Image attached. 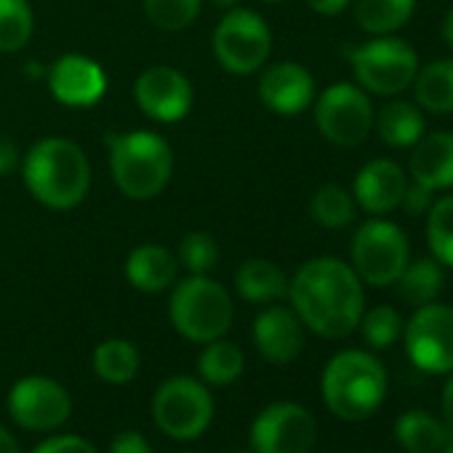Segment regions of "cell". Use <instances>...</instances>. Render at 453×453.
<instances>
[{
  "label": "cell",
  "instance_id": "cell-1",
  "mask_svg": "<svg viewBox=\"0 0 453 453\" xmlns=\"http://www.w3.org/2000/svg\"><path fill=\"white\" fill-rule=\"evenodd\" d=\"M288 299L304 328L323 339L349 336L365 312L363 280L352 265L336 257L304 262L288 280Z\"/></svg>",
  "mask_w": 453,
  "mask_h": 453
},
{
  "label": "cell",
  "instance_id": "cell-2",
  "mask_svg": "<svg viewBox=\"0 0 453 453\" xmlns=\"http://www.w3.org/2000/svg\"><path fill=\"white\" fill-rule=\"evenodd\" d=\"M22 176L30 195L54 211L81 205L91 187V165L86 152L62 136L38 142L25 157Z\"/></svg>",
  "mask_w": 453,
  "mask_h": 453
},
{
  "label": "cell",
  "instance_id": "cell-3",
  "mask_svg": "<svg viewBox=\"0 0 453 453\" xmlns=\"http://www.w3.org/2000/svg\"><path fill=\"white\" fill-rule=\"evenodd\" d=\"M320 392L336 418L363 421L373 416L387 397V371L376 355L365 349H344L328 360Z\"/></svg>",
  "mask_w": 453,
  "mask_h": 453
},
{
  "label": "cell",
  "instance_id": "cell-4",
  "mask_svg": "<svg viewBox=\"0 0 453 453\" xmlns=\"http://www.w3.org/2000/svg\"><path fill=\"white\" fill-rule=\"evenodd\" d=\"M110 171L118 189L131 200L157 197L173 173V152L160 134L126 131L107 136Z\"/></svg>",
  "mask_w": 453,
  "mask_h": 453
},
{
  "label": "cell",
  "instance_id": "cell-5",
  "mask_svg": "<svg viewBox=\"0 0 453 453\" xmlns=\"http://www.w3.org/2000/svg\"><path fill=\"white\" fill-rule=\"evenodd\" d=\"M171 326L195 344H208L221 339L233 326L235 304L226 288L208 275H189L173 283L168 299Z\"/></svg>",
  "mask_w": 453,
  "mask_h": 453
},
{
  "label": "cell",
  "instance_id": "cell-6",
  "mask_svg": "<svg viewBox=\"0 0 453 453\" xmlns=\"http://www.w3.org/2000/svg\"><path fill=\"white\" fill-rule=\"evenodd\" d=\"M349 259L363 283L387 288L397 283L400 273L411 262V243L395 221L373 216L357 226L349 243Z\"/></svg>",
  "mask_w": 453,
  "mask_h": 453
},
{
  "label": "cell",
  "instance_id": "cell-7",
  "mask_svg": "<svg viewBox=\"0 0 453 453\" xmlns=\"http://www.w3.org/2000/svg\"><path fill=\"white\" fill-rule=\"evenodd\" d=\"M347 59L357 86L376 96H400L413 86V78L421 67L413 46L395 35L373 38L347 51Z\"/></svg>",
  "mask_w": 453,
  "mask_h": 453
},
{
  "label": "cell",
  "instance_id": "cell-8",
  "mask_svg": "<svg viewBox=\"0 0 453 453\" xmlns=\"http://www.w3.org/2000/svg\"><path fill=\"white\" fill-rule=\"evenodd\" d=\"M152 418L157 429L179 442L200 437L213 421V397L200 379L171 376L152 395Z\"/></svg>",
  "mask_w": 453,
  "mask_h": 453
},
{
  "label": "cell",
  "instance_id": "cell-9",
  "mask_svg": "<svg viewBox=\"0 0 453 453\" xmlns=\"http://www.w3.org/2000/svg\"><path fill=\"white\" fill-rule=\"evenodd\" d=\"M273 33L251 9H230L213 30V57L233 75H251L270 59Z\"/></svg>",
  "mask_w": 453,
  "mask_h": 453
},
{
  "label": "cell",
  "instance_id": "cell-10",
  "mask_svg": "<svg viewBox=\"0 0 453 453\" xmlns=\"http://www.w3.org/2000/svg\"><path fill=\"white\" fill-rule=\"evenodd\" d=\"M371 96L355 83H334L315 99V126L336 147H357L373 131Z\"/></svg>",
  "mask_w": 453,
  "mask_h": 453
},
{
  "label": "cell",
  "instance_id": "cell-11",
  "mask_svg": "<svg viewBox=\"0 0 453 453\" xmlns=\"http://www.w3.org/2000/svg\"><path fill=\"white\" fill-rule=\"evenodd\" d=\"M403 342L411 363L426 373L453 371V307L429 302L416 307L403 328Z\"/></svg>",
  "mask_w": 453,
  "mask_h": 453
},
{
  "label": "cell",
  "instance_id": "cell-12",
  "mask_svg": "<svg viewBox=\"0 0 453 453\" xmlns=\"http://www.w3.org/2000/svg\"><path fill=\"white\" fill-rule=\"evenodd\" d=\"M315 440L318 421L299 403L267 405L249 429L254 453H310Z\"/></svg>",
  "mask_w": 453,
  "mask_h": 453
},
{
  "label": "cell",
  "instance_id": "cell-13",
  "mask_svg": "<svg viewBox=\"0 0 453 453\" xmlns=\"http://www.w3.org/2000/svg\"><path fill=\"white\" fill-rule=\"evenodd\" d=\"M9 413L27 432H54L73 416V397L57 379L25 376L9 392Z\"/></svg>",
  "mask_w": 453,
  "mask_h": 453
},
{
  "label": "cell",
  "instance_id": "cell-14",
  "mask_svg": "<svg viewBox=\"0 0 453 453\" xmlns=\"http://www.w3.org/2000/svg\"><path fill=\"white\" fill-rule=\"evenodd\" d=\"M139 110L157 123H176L192 110V83L184 73L168 65L147 67L134 86Z\"/></svg>",
  "mask_w": 453,
  "mask_h": 453
},
{
  "label": "cell",
  "instance_id": "cell-15",
  "mask_svg": "<svg viewBox=\"0 0 453 453\" xmlns=\"http://www.w3.org/2000/svg\"><path fill=\"white\" fill-rule=\"evenodd\" d=\"M49 88L65 107H91L107 91V75L99 62L83 54L59 57L49 67Z\"/></svg>",
  "mask_w": 453,
  "mask_h": 453
},
{
  "label": "cell",
  "instance_id": "cell-16",
  "mask_svg": "<svg viewBox=\"0 0 453 453\" xmlns=\"http://www.w3.org/2000/svg\"><path fill=\"white\" fill-rule=\"evenodd\" d=\"M408 181V171L400 163L389 157H373L357 171L352 181V197L365 213L387 216L400 208Z\"/></svg>",
  "mask_w": 453,
  "mask_h": 453
},
{
  "label": "cell",
  "instance_id": "cell-17",
  "mask_svg": "<svg viewBox=\"0 0 453 453\" xmlns=\"http://www.w3.org/2000/svg\"><path fill=\"white\" fill-rule=\"evenodd\" d=\"M259 99L275 115H302L315 102V78L299 62H278L262 73Z\"/></svg>",
  "mask_w": 453,
  "mask_h": 453
},
{
  "label": "cell",
  "instance_id": "cell-18",
  "mask_svg": "<svg viewBox=\"0 0 453 453\" xmlns=\"http://www.w3.org/2000/svg\"><path fill=\"white\" fill-rule=\"evenodd\" d=\"M304 323L291 307L270 304L254 320V344L267 363L288 365L304 349Z\"/></svg>",
  "mask_w": 453,
  "mask_h": 453
},
{
  "label": "cell",
  "instance_id": "cell-19",
  "mask_svg": "<svg viewBox=\"0 0 453 453\" xmlns=\"http://www.w3.org/2000/svg\"><path fill=\"white\" fill-rule=\"evenodd\" d=\"M408 179L437 189H453V131L424 134L408 157Z\"/></svg>",
  "mask_w": 453,
  "mask_h": 453
},
{
  "label": "cell",
  "instance_id": "cell-20",
  "mask_svg": "<svg viewBox=\"0 0 453 453\" xmlns=\"http://www.w3.org/2000/svg\"><path fill=\"white\" fill-rule=\"evenodd\" d=\"M179 259L155 243L136 246L126 259V280L142 294H163L176 283Z\"/></svg>",
  "mask_w": 453,
  "mask_h": 453
},
{
  "label": "cell",
  "instance_id": "cell-21",
  "mask_svg": "<svg viewBox=\"0 0 453 453\" xmlns=\"http://www.w3.org/2000/svg\"><path fill=\"white\" fill-rule=\"evenodd\" d=\"M373 128L387 147L411 150L426 134V120L416 102L395 99L373 115Z\"/></svg>",
  "mask_w": 453,
  "mask_h": 453
},
{
  "label": "cell",
  "instance_id": "cell-22",
  "mask_svg": "<svg viewBox=\"0 0 453 453\" xmlns=\"http://www.w3.org/2000/svg\"><path fill=\"white\" fill-rule=\"evenodd\" d=\"M395 440L408 453H440L453 445V429L426 411H405L395 424Z\"/></svg>",
  "mask_w": 453,
  "mask_h": 453
},
{
  "label": "cell",
  "instance_id": "cell-23",
  "mask_svg": "<svg viewBox=\"0 0 453 453\" xmlns=\"http://www.w3.org/2000/svg\"><path fill=\"white\" fill-rule=\"evenodd\" d=\"M238 294L251 304H273L283 296H288V278L286 273L262 257L246 259L235 273Z\"/></svg>",
  "mask_w": 453,
  "mask_h": 453
},
{
  "label": "cell",
  "instance_id": "cell-24",
  "mask_svg": "<svg viewBox=\"0 0 453 453\" xmlns=\"http://www.w3.org/2000/svg\"><path fill=\"white\" fill-rule=\"evenodd\" d=\"M411 88L421 112L453 115V57L418 67Z\"/></svg>",
  "mask_w": 453,
  "mask_h": 453
},
{
  "label": "cell",
  "instance_id": "cell-25",
  "mask_svg": "<svg viewBox=\"0 0 453 453\" xmlns=\"http://www.w3.org/2000/svg\"><path fill=\"white\" fill-rule=\"evenodd\" d=\"M416 12V0H355V22L363 33L381 38L403 30Z\"/></svg>",
  "mask_w": 453,
  "mask_h": 453
},
{
  "label": "cell",
  "instance_id": "cell-26",
  "mask_svg": "<svg viewBox=\"0 0 453 453\" xmlns=\"http://www.w3.org/2000/svg\"><path fill=\"white\" fill-rule=\"evenodd\" d=\"M442 283H445L442 265L437 259H432V257H418V259H411L405 265V270L400 273L395 286H397L405 304L424 307V304H429V302H434L440 296Z\"/></svg>",
  "mask_w": 453,
  "mask_h": 453
},
{
  "label": "cell",
  "instance_id": "cell-27",
  "mask_svg": "<svg viewBox=\"0 0 453 453\" xmlns=\"http://www.w3.org/2000/svg\"><path fill=\"white\" fill-rule=\"evenodd\" d=\"M243 368H246L243 349L238 344H233V342H224V339L208 342L205 349L197 357L200 381L208 384V387H230V384H235L243 376Z\"/></svg>",
  "mask_w": 453,
  "mask_h": 453
},
{
  "label": "cell",
  "instance_id": "cell-28",
  "mask_svg": "<svg viewBox=\"0 0 453 453\" xmlns=\"http://www.w3.org/2000/svg\"><path fill=\"white\" fill-rule=\"evenodd\" d=\"M94 371L104 384H128L139 373V349L126 339H104L94 349Z\"/></svg>",
  "mask_w": 453,
  "mask_h": 453
},
{
  "label": "cell",
  "instance_id": "cell-29",
  "mask_svg": "<svg viewBox=\"0 0 453 453\" xmlns=\"http://www.w3.org/2000/svg\"><path fill=\"white\" fill-rule=\"evenodd\" d=\"M357 203L352 192H347L339 184H323L312 200H310V216L315 224L326 226V230H344L355 221Z\"/></svg>",
  "mask_w": 453,
  "mask_h": 453
},
{
  "label": "cell",
  "instance_id": "cell-30",
  "mask_svg": "<svg viewBox=\"0 0 453 453\" xmlns=\"http://www.w3.org/2000/svg\"><path fill=\"white\" fill-rule=\"evenodd\" d=\"M426 246L432 259L453 270V195H442L426 213Z\"/></svg>",
  "mask_w": 453,
  "mask_h": 453
},
{
  "label": "cell",
  "instance_id": "cell-31",
  "mask_svg": "<svg viewBox=\"0 0 453 453\" xmlns=\"http://www.w3.org/2000/svg\"><path fill=\"white\" fill-rule=\"evenodd\" d=\"M35 17L27 0H0V51L17 54L33 38Z\"/></svg>",
  "mask_w": 453,
  "mask_h": 453
},
{
  "label": "cell",
  "instance_id": "cell-32",
  "mask_svg": "<svg viewBox=\"0 0 453 453\" xmlns=\"http://www.w3.org/2000/svg\"><path fill=\"white\" fill-rule=\"evenodd\" d=\"M142 4H144L147 19L157 30L179 33V30H187L197 19L203 0H142Z\"/></svg>",
  "mask_w": 453,
  "mask_h": 453
},
{
  "label": "cell",
  "instance_id": "cell-33",
  "mask_svg": "<svg viewBox=\"0 0 453 453\" xmlns=\"http://www.w3.org/2000/svg\"><path fill=\"white\" fill-rule=\"evenodd\" d=\"M363 339L371 349H389L400 336H403V320L395 307L379 304L368 312H363L360 326Z\"/></svg>",
  "mask_w": 453,
  "mask_h": 453
},
{
  "label": "cell",
  "instance_id": "cell-34",
  "mask_svg": "<svg viewBox=\"0 0 453 453\" xmlns=\"http://www.w3.org/2000/svg\"><path fill=\"white\" fill-rule=\"evenodd\" d=\"M179 265L189 275H208L219 265V246L208 233H187L179 243Z\"/></svg>",
  "mask_w": 453,
  "mask_h": 453
},
{
  "label": "cell",
  "instance_id": "cell-35",
  "mask_svg": "<svg viewBox=\"0 0 453 453\" xmlns=\"http://www.w3.org/2000/svg\"><path fill=\"white\" fill-rule=\"evenodd\" d=\"M33 453H99L94 442L81 434H54L33 448Z\"/></svg>",
  "mask_w": 453,
  "mask_h": 453
},
{
  "label": "cell",
  "instance_id": "cell-36",
  "mask_svg": "<svg viewBox=\"0 0 453 453\" xmlns=\"http://www.w3.org/2000/svg\"><path fill=\"white\" fill-rule=\"evenodd\" d=\"M432 203H434V192L429 187H424L418 181H408V189L403 195L400 208H405L408 216H426Z\"/></svg>",
  "mask_w": 453,
  "mask_h": 453
},
{
  "label": "cell",
  "instance_id": "cell-37",
  "mask_svg": "<svg viewBox=\"0 0 453 453\" xmlns=\"http://www.w3.org/2000/svg\"><path fill=\"white\" fill-rule=\"evenodd\" d=\"M110 453H155V450L142 432L126 429L115 434V440L110 442Z\"/></svg>",
  "mask_w": 453,
  "mask_h": 453
},
{
  "label": "cell",
  "instance_id": "cell-38",
  "mask_svg": "<svg viewBox=\"0 0 453 453\" xmlns=\"http://www.w3.org/2000/svg\"><path fill=\"white\" fill-rule=\"evenodd\" d=\"M19 168V150L9 136H0V176H9Z\"/></svg>",
  "mask_w": 453,
  "mask_h": 453
},
{
  "label": "cell",
  "instance_id": "cell-39",
  "mask_svg": "<svg viewBox=\"0 0 453 453\" xmlns=\"http://www.w3.org/2000/svg\"><path fill=\"white\" fill-rule=\"evenodd\" d=\"M304 4L320 17H336L352 4V0H304Z\"/></svg>",
  "mask_w": 453,
  "mask_h": 453
},
{
  "label": "cell",
  "instance_id": "cell-40",
  "mask_svg": "<svg viewBox=\"0 0 453 453\" xmlns=\"http://www.w3.org/2000/svg\"><path fill=\"white\" fill-rule=\"evenodd\" d=\"M453 373V371H450ZM442 418H445V424L453 429V376L448 379V384H445V389H442Z\"/></svg>",
  "mask_w": 453,
  "mask_h": 453
},
{
  "label": "cell",
  "instance_id": "cell-41",
  "mask_svg": "<svg viewBox=\"0 0 453 453\" xmlns=\"http://www.w3.org/2000/svg\"><path fill=\"white\" fill-rule=\"evenodd\" d=\"M0 453H22L17 437L6 426H0Z\"/></svg>",
  "mask_w": 453,
  "mask_h": 453
},
{
  "label": "cell",
  "instance_id": "cell-42",
  "mask_svg": "<svg viewBox=\"0 0 453 453\" xmlns=\"http://www.w3.org/2000/svg\"><path fill=\"white\" fill-rule=\"evenodd\" d=\"M440 33H442V41L448 43V49H453V6H450V9L445 12Z\"/></svg>",
  "mask_w": 453,
  "mask_h": 453
},
{
  "label": "cell",
  "instance_id": "cell-43",
  "mask_svg": "<svg viewBox=\"0 0 453 453\" xmlns=\"http://www.w3.org/2000/svg\"><path fill=\"white\" fill-rule=\"evenodd\" d=\"M213 6H219V9H235L241 0H211Z\"/></svg>",
  "mask_w": 453,
  "mask_h": 453
},
{
  "label": "cell",
  "instance_id": "cell-44",
  "mask_svg": "<svg viewBox=\"0 0 453 453\" xmlns=\"http://www.w3.org/2000/svg\"><path fill=\"white\" fill-rule=\"evenodd\" d=\"M440 453H453V445H448L445 450H440Z\"/></svg>",
  "mask_w": 453,
  "mask_h": 453
},
{
  "label": "cell",
  "instance_id": "cell-45",
  "mask_svg": "<svg viewBox=\"0 0 453 453\" xmlns=\"http://www.w3.org/2000/svg\"><path fill=\"white\" fill-rule=\"evenodd\" d=\"M265 4H278V0H265Z\"/></svg>",
  "mask_w": 453,
  "mask_h": 453
},
{
  "label": "cell",
  "instance_id": "cell-46",
  "mask_svg": "<svg viewBox=\"0 0 453 453\" xmlns=\"http://www.w3.org/2000/svg\"><path fill=\"white\" fill-rule=\"evenodd\" d=\"M238 453H254V450H238Z\"/></svg>",
  "mask_w": 453,
  "mask_h": 453
}]
</instances>
